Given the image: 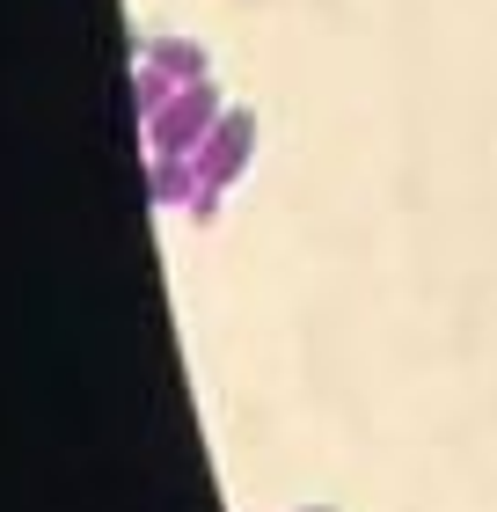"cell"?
<instances>
[{"mask_svg": "<svg viewBox=\"0 0 497 512\" xmlns=\"http://www.w3.org/2000/svg\"><path fill=\"white\" fill-rule=\"evenodd\" d=\"M154 66H161L169 81H205V52H198V44H161Z\"/></svg>", "mask_w": 497, "mask_h": 512, "instance_id": "cell-4", "label": "cell"}, {"mask_svg": "<svg viewBox=\"0 0 497 512\" xmlns=\"http://www.w3.org/2000/svg\"><path fill=\"white\" fill-rule=\"evenodd\" d=\"M307 512H329V505H307Z\"/></svg>", "mask_w": 497, "mask_h": 512, "instance_id": "cell-5", "label": "cell"}, {"mask_svg": "<svg viewBox=\"0 0 497 512\" xmlns=\"http://www.w3.org/2000/svg\"><path fill=\"white\" fill-rule=\"evenodd\" d=\"M154 198H161V205H183V198H191V169H183V154H154Z\"/></svg>", "mask_w": 497, "mask_h": 512, "instance_id": "cell-3", "label": "cell"}, {"mask_svg": "<svg viewBox=\"0 0 497 512\" xmlns=\"http://www.w3.org/2000/svg\"><path fill=\"white\" fill-rule=\"evenodd\" d=\"M212 125H220V96H212L205 81H183L176 96L154 110V154H191Z\"/></svg>", "mask_w": 497, "mask_h": 512, "instance_id": "cell-2", "label": "cell"}, {"mask_svg": "<svg viewBox=\"0 0 497 512\" xmlns=\"http://www.w3.org/2000/svg\"><path fill=\"white\" fill-rule=\"evenodd\" d=\"M256 154V118L249 110H220V125L198 139V191H227V183H242Z\"/></svg>", "mask_w": 497, "mask_h": 512, "instance_id": "cell-1", "label": "cell"}]
</instances>
